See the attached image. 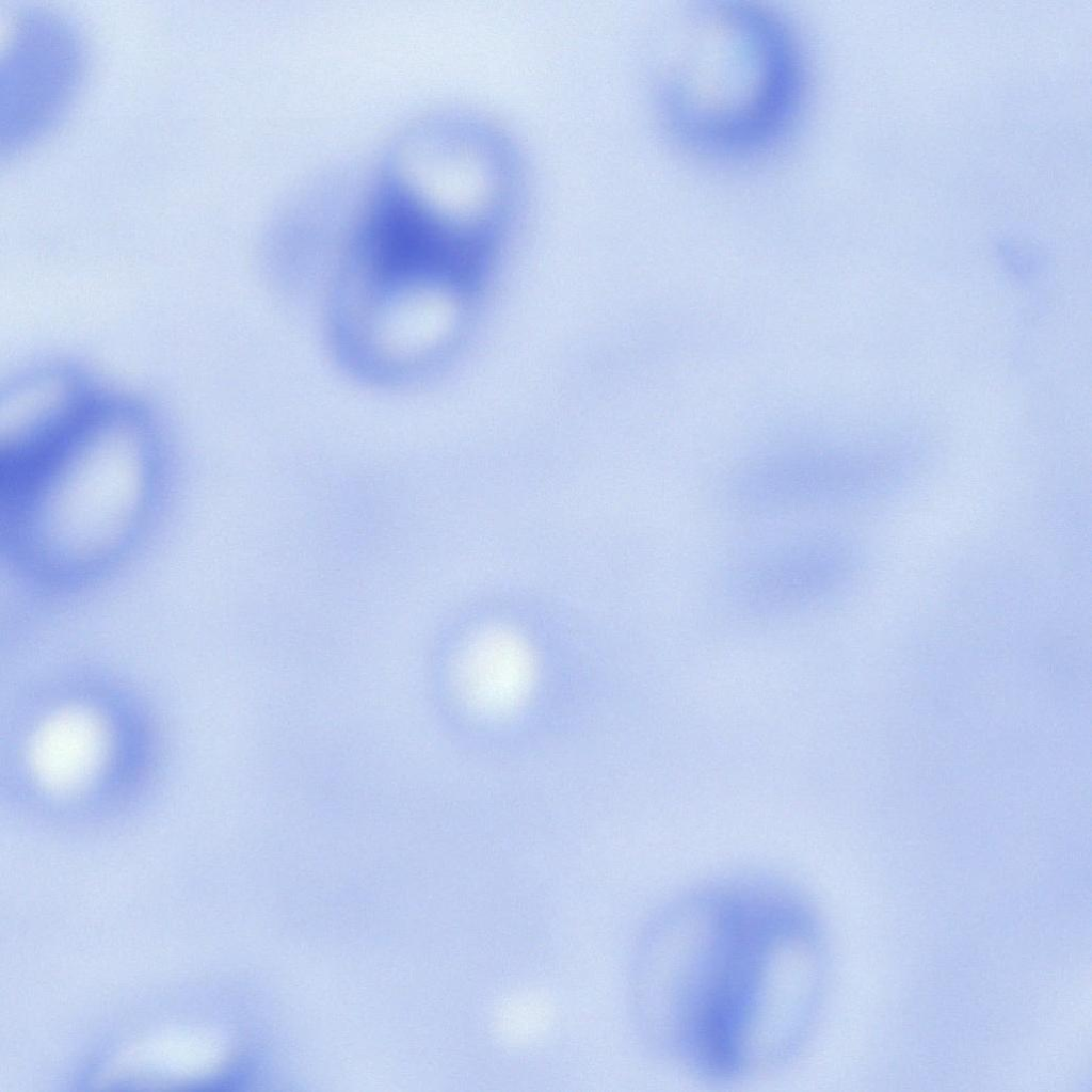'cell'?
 Instances as JSON below:
<instances>
[{
  "label": "cell",
  "mask_w": 1092,
  "mask_h": 1092,
  "mask_svg": "<svg viewBox=\"0 0 1092 1092\" xmlns=\"http://www.w3.org/2000/svg\"><path fill=\"white\" fill-rule=\"evenodd\" d=\"M82 64L66 23L41 14L21 21L3 67L4 146H28L54 126L77 92Z\"/></svg>",
  "instance_id": "7a4b0ae2"
},
{
  "label": "cell",
  "mask_w": 1092,
  "mask_h": 1092,
  "mask_svg": "<svg viewBox=\"0 0 1092 1092\" xmlns=\"http://www.w3.org/2000/svg\"><path fill=\"white\" fill-rule=\"evenodd\" d=\"M669 1016L676 1048L707 1075H734L782 1050L818 992L809 917L761 886L707 895L672 942ZM774 1056V1055H773Z\"/></svg>",
  "instance_id": "6da1fadb"
},
{
  "label": "cell",
  "mask_w": 1092,
  "mask_h": 1092,
  "mask_svg": "<svg viewBox=\"0 0 1092 1092\" xmlns=\"http://www.w3.org/2000/svg\"><path fill=\"white\" fill-rule=\"evenodd\" d=\"M842 571L840 545L828 536H813L749 562L736 576L734 589L739 601L755 612H782L826 597Z\"/></svg>",
  "instance_id": "3957f363"
}]
</instances>
